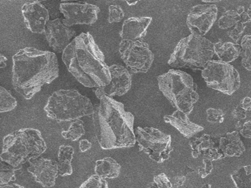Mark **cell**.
Instances as JSON below:
<instances>
[{"label":"cell","mask_w":251,"mask_h":188,"mask_svg":"<svg viewBox=\"0 0 251 188\" xmlns=\"http://www.w3.org/2000/svg\"><path fill=\"white\" fill-rule=\"evenodd\" d=\"M126 3H127V4H128L129 6H133V5H136V4H137L138 1H126Z\"/></svg>","instance_id":"cell-44"},{"label":"cell","mask_w":251,"mask_h":188,"mask_svg":"<svg viewBox=\"0 0 251 188\" xmlns=\"http://www.w3.org/2000/svg\"><path fill=\"white\" fill-rule=\"evenodd\" d=\"M67 127L62 131L61 135L65 139L71 140L72 141H78L85 134V128L83 120H76L70 123H65Z\"/></svg>","instance_id":"cell-26"},{"label":"cell","mask_w":251,"mask_h":188,"mask_svg":"<svg viewBox=\"0 0 251 188\" xmlns=\"http://www.w3.org/2000/svg\"><path fill=\"white\" fill-rule=\"evenodd\" d=\"M125 17L123 8L117 4H111L108 7V23H118L121 22Z\"/></svg>","instance_id":"cell-32"},{"label":"cell","mask_w":251,"mask_h":188,"mask_svg":"<svg viewBox=\"0 0 251 188\" xmlns=\"http://www.w3.org/2000/svg\"><path fill=\"white\" fill-rule=\"evenodd\" d=\"M242 23L247 24L248 22H251V4L248 7V10H245L240 16Z\"/></svg>","instance_id":"cell-38"},{"label":"cell","mask_w":251,"mask_h":188,"mask_svg":"<svg viewBox=\"0 0 251 188\" xmlns=\"http://www.w3.org/2000/svg\"><path fill=\"white\" fill-rule=\"evenodd\" d=\"M236 11L239 13V16H241V15L245 11V7H244V6H239V7L236 8Z\"/></svg>","instance_id":"cell-43"},{"label":"cell","mask_w":251,"mask_h":188,"mask_svg":"<svg viewBox=\"0 0 251 188\" xmlns=\"http://www.w3.org/2000/svg\"><path fill=\"white\" fill-rule=\"evenodd\" d=\"M240 45L242 66L251 71V35H245L241 41Z\"/></svg>","instance_id":"cell-29"},{"label":"cell","mask_w":251,"mask_h":188,"mask_svg":"<svg viewBox=\"0 0 251 188\" xmlns=\"http://www.w3.org/2000/svg\"><path fill=\"white\" fill-rule=\"evenodd\" d=\"M121 171V165L111 157H105L96 161L95 174L102 179H114L118 177Z\"/></svg>","instance_id":"cell-23"},{"label":"cell","mask_w":251,"mask_h":188,"mask_svg":"<svg viewBox=\"0 0 251 188\" xmlns=\"http://www.w3.org/2000/svg\"><path fill=\"white\" fill-rule=\"evenodd\" d=\"M157 79L158 88L173 107L189 116L199 99L198 85L192 76L183 70L170 69Z\"/></svg>","instance_id":"cell-5"},{"label":"cell","mask_w":251,"mask_h":188,"mask_svg":"<svg viewBox=\"0 0 251 188\" xmlns=\"http://www.w3.org/2000/svg\"><path fill=\"white\" fill-rule=\"evenodd\" d=\"M153 182L156 184L158 188H175L172 184L171 180L164 173L154 176Z\"/></svg>","instance_id":"cell-36"},{"label":"cell","mask_w":251,"mask_h":188,"mask_svg":"<svg viewBox=\"0 0 251 188\" xmlns=\"http://www.w3.org/2000/svg\"><path fill=\"white\" fill-rule=\"evenodd\" d=\"M27 170L31 173L36 182L44 188L53 187L59 176L58 162L44 157L32 161Z\"/></svg>","instance_id":"cell-17"},{"label":"cell","mask_w":251,"mask_h":188,"mask_svg":"<svg viewBox=\"0 0 251 188\" xmlns=\"http://www.w3.org/2000/svg\"><path fill=\"white\" fill-rule=\"evenodd\" d=\"M186 178L184 176H176L171 180L172 184L175 188H179V187L183 186L186 182Z\"/></svg>","instance_id":"cell-37"},{"label":"cell","mask_w":251,"mask_h":188,"mask_svg":"<svg viewBox=\"0 0 251 188\" xmlns=\"http://www.w3.org/2000/svg\"><path fill=\"white\" fill-rule=\"evenodd\" d=\"M23 19L26 27L33 33H45L47 24L50 22L49 10L39 1H30L22 7Z\"/></svg>","instance_id":"cell-15"},{"label":"cell","mask_w":251,"mask_h":188,"mask_svg":"<svg viewBox=\"0 0 251 188\" xmlns=\"http://www.w3.org/2000/svg\"><path fill=\"white\" fill-rule=\"evenodd\" d=\"M91 148H92V143L88 140H81L79 142V148H80V152H86V151H89Z\"/></svg>","instance_id":"cell-39"},{"label":"cell","mask_w":251,"mask_h":188,"mask_svg":"<svg viewBox=\"0 0 251 188\" xmlns=\"http://www.w3.org/2000/svg\"><path fill=\"white\" fill-rule=\"evenodd\" d=\"M239 106L242 107L243 110L246 111H251V98L249 96L245 97L242 98Z\"/></svg>","instance_id":"cell-40"},{"label":"cell","mask_w":251,"mask_h":188,"mask_svg":"<svg viewBox=\"0 0 251 188\" xmlns=\"http://www.w3.org/2000/svg\"><path fill=\"white\" fill-rule=\"evenodd\" d=\"M152 20V18L150 16L130 17L126 19L120 32L122 41H142L146 36Z\"/></svg>","instance_id":"cell-18"},{"label":"cell","mask_w":251,"mask_h":188,"mask_svg":"<svg viewBox=\"0 0 251 188\" xmlns=\"http://www.w3.org/2000/svg\"><path fill=\"white\" fill-rule=\"evenodd\" d=\"M77 188H108V185L105 179L94 174Z\"/></svg>","instance_id":"cell-31"},{"label":"cell","mask_w":251,"mask_h":188,"mask_svg":"<svg viewBox=\"0 0 251 188\" xmlns=\"http://www.w3.org/2000/svg\"><path fill=\"white\" fill-rule=\"evenodd\" d=\"M201 188H211V185H208V184H207V185H203V186Z\"/></svg>","instance_id":"cell-45"},{"label":"cell","mask_w":251,"mask_h":188,"mask_svg":"<svg viewBox=\"0 0 251 188\" xmlns=\"http://www.w3.org/2000/svg\"><path fill=\"white\" fill-rule=\"evenodd\" d=\"M214 44L204 37L191 34L179 41L168 60L176 69L202 70L214 57Z\"/></svg>","instance_id":"cell-7"},{"label":"cell","mask_w":251,"mask_h":188,"mask_svg":"<svg viewBox=\"0 0 251 188\" xmlns=\"http://www.w3.org/2000/svg\"><path fill=\"white\" fill-rule=\"evenodd\" d=\"M120 57L132 73H147L154 61V54L147 43L142 41H122Z\"/></svg>","instance_id":"cell-10"},{"label":"cell","mask_w":251,"mask_h":188,"mask_svg":"<svg viewBox=\"0 0 251 188\" xmlns=\"http://www.w3.org/2000/svg\"><path fill=\"white\" fill-rule=\"evenodd\" d=\"M111 82L106 86L98 88L108 96H122L127 94L132 85L131 73L127 68L120 65L109 66Z\"/></svg>","instance_id":"cell-16"},{"label":"cell","mask_w":251,"mask_h":188,"mask_svg":"<svg viewBox=\"0 0 251 188\" xmlns=\"http://www.w3.org/2000/svg\"><path fill=\"white\" fill-rule=\"evenodd\" d=\"M47 41L50 47L57 52H63L73 41L76 32L67 26L61 19L50 21L47 24L45 32Z\"/></svg>","instance_id":"cell-13"},{"label":"cell","mask_w":251,"mask_h":188,"mask_svg":"<svg viewBox=\"0 0 251 188\" xmlns=\"http://www.w3.org/2000/svg\"><path fill=\"white\" fill-rule=\"evenodd\" d=\"M213 168L214 166H213L212 161L208 159L202 158V164L198 168V174L202 179H205L211 173Z\"/></svg>","instance_id":"cell-35"},{"label":"cell","mask_w":251,"mask_h":188,"mask_svg":"<svg viewBox=\"0 0 251 188\" xmlns=\"http://www.w3.org/2000/svg\"><path fill=\"white\" fill-rule=\"evenodd\" d=\"M220 135V148L226 157H240L246 151L237 131Z\"/></svg>","instance_id":"cell-20"},{"label":"cell","mask_w":251,"mask_h":188,"mask_svg":"<svg viewBox=\"0 0 251 188\" xmlns=\"http://www.w3.org/2000/svg\"><path fill=\"white\" fill-rule=\"evenodd\" d=\"M62 60L71 74L83 86L100 88L111 82L109 66L92 35L76 36L62 53Z\"/></svg>","instance_id":"cell-3"},{"label":"cell","mask_w":251,"mask_h":188,"mask_svg":"<svg viewBox=\"0 0 251 188\" xmlns=\"http://www.w3.org/2000/svg\"><path fill=\"white\" fill-rule=\"evenodd\" d=\"M231 116L236 131L244 138L251 140V111H246L238 105Z\"/></svg>","instance_id":"cell-21"},{"label":"cell","mask_w":251,"mask_h":188,"mask_svg":"<svg viewBox=\"0 0 251 188\" xmlns=\"http://www.w3.org/2000/svg\"><path fill=\"white\" fill-rule=\"evenodd\" d=\"M0 169V185H9L10 182L16 180L17 169L2 161Z\"/></svg>","instance_id":"cell-30"},{"label":"cell","mask_w":251,"mask_h":188,"mask_svg":"<svg viewBox=\"0 0 251 188\" xmlns=\"http://www.w3.org/2000/svg\"><path fill=\"white\" fill-rule=\"evenodd\" d=\"M60 11L64 15V23L71 27L73 25H92L98 21L100 9L89 3L62 1Z\"/></svg>","instance_id":"cell-11"},{"label":"cell","mask_w":251,"mask_h":188,"mask_svg":"<svg viewBox=\"0 0 251 188\" xmlns=\"http://www.w3.org/2000/svg\"><path fill=\"white\" fill-rule=\"evenodd\" d=\"M193 158L200 157L211 161L221 160L226 157L220 148V135L203 134L201 136L193 137L189 141Z\"/></svg>","instance_id":"cell-14"},{"label":"cell","mask_w":251,"mask_h":188,"mask_svg":"<svg viewBox=\"0 0 251 188\" xmlns=\"http://www.w3.org/2000/svg\"><path fill=\"white\" fill-rule=\"evenodd\" d=\"M59 75L55 53L25 47L13 56L12 85L25 99H31Z\"/></svg>","instance_id":"cell-2"},{"label":"cell","mask_w":251,"mask_h":188,"mask_svg":"<svg viewBox=\"0 0 251 188\" xmlns=\"http://www.w3.org/2000/svg\"><path fill=\"white\" fill-rule=\"evenodd\" d=\"M207 121L211 123H222L224 121V112L220 109L209 108L206 110Z\"/></svg>","instance_id":"cell-33"},{"label":"cell","mask_w":251,"mask_h":188,"mask_svg":"<svg viewBox=\"0 0 251 188\" xmlns=\"http://www.w3.org/2000/svg\"><path fill=\"white\" fill-rule=\"evenodd\" d=\"M218 8L215 4H200L194 6L186 19V24L192 35L204 37L217 21Z\"/></svg>","instance_id":"cell-12"},{"label":"cell","mask_w":251,"mask_h":188,"mask_svg":"<svg viewBox=\"0 0 251 188\" xmlns=\"http://www.w3.org/2000/svg\"><path fill=\"white\" fill-rule=\"evenodd\" d=\"M0 188H25L21 185H17V184H9V185H0Z\"/></svg>","instance_id":"cell-42"},{"label":"cell","mask_w":251,"mask_h":188,"mask_svg":"<svg viewBox=\"0 0 251 188\" xmlns=\"http://www.w3.org/2000/svg\"><path fill=\"white\" fill-rule=\"evenodd\" d=\"M214 53L220 61L230 63L236 60L242 54V47L232 42H219L214 44Z\"/></svg>","instance_id":"cell-22"},{"label":"cell","mask_w":251,"mask_h":188,"mask_svg":"<svg viewBox=\"0 0 251 188\" xmlns=\"http://www.w3.org/2000/svg\"><path fill=\"white\" fill-rule=\"evenodd\" d=\"M240 21V16L236 10H227L220 16L218 21V26L220 29H223V30L232 29Z\"/></svg>","instance_id":"cell-27"},{"label":"cell","mask_w":251,"mask_h":188,"mask_svg":"<svg viewBox=\"0 0 251 188\" xmlns=\"http://www.w3.org/2000/svg\"><path fill=\"white\" fill-rule=\"evenodd\" d=\"M164 121L174 126L180 134L187 138H192L195 135L203 130V126L192 123L187 115L180 110H176L172 115L164 117Z\"/></svg>","instance_id":"cell-19"},{"label":"cell","mask_w":251,"mask_h":188,"mask_svg":"<svg viewBox=\"0 0 251 188\" xmlns=\"http://www.w3.org/2000/svg\"><path fill=\"white\" fill-rule=\"evenodd\" d=\"M95 93L100 103L94 107L92 121L101 148L110 150L134 146L133 115L126 110L123 103L102 94L98 88Z\"/></svg>","instance_id":"cell-1"},{"label":"cell","mask_w":251,"mask_h":188,"mask_svg":"<svg viewBox=\"0 0 251 188\" xmlns=\"http://www.w3.org/2000/svg\"><path fill=\"white\" fill-rule=\"evenodd\" d=\"M236 188H251V165L243 166L230 175Z\"/></svg>","instance_id":"cell-25"},{"label":"cell","mask_w":251,"mask_h":188,"mask_svg":"<svg viewBox=\"0 0 251 188\" xmlns=\"http://www.w3.org/2000/svg\"><path fill=\"white\" fill-rule=\"evenodd\" d=\"M47 144L40 131L25 128L14 131L3 138L0 158L17 170L32 160L39 158L47 150Z\"/></svg>","instance_id":"cell-4"},{"label":"cell","mask_w":251,"mask_h":188,"mask_svg":"<svg viewBox=\"0 0 251 188\" xmlns=\"http://www.w3.org/2000/svg\"><path fill=\"white\" fill-rule=\"evenodd\" d=\"M7 60H8V58L5 56H4L3 54L0 55V68L2 69V68L6 67Z\"/></svg>","instance_id":"cell-41"},{"label":"cell","mask_w":251,"mask_h":188,"mask_svg":"<svg viewBox=\"0 0 251 188\" xmlns=\"http://www.w3.org/2000/svg\"><path fill=\"white\" fill-rule=\"evenodd\" d=\"M247 24L242 23L239 22V23L236 24L232 29H230L228 32V36L231 38L232 40L237 43L238 41L242 38V35L245 32V29H246Z\"/></svg>","instance_id":"cell-34"},{"label":"cell","mask_w":251,"mask_h":188,"mask_svg":"<svg viewBox=\"0 0 251 188\" xmlns=\"http://www.w3.org/2000/svg\"><path fill=\"white\" fill-rule=\"evenodd\" d=\"M202 76L207 86L226 95L234 94L240 88L239 72L230 63L211 60L202 70Z\"/></svg>","instance_id":"cell-8"},{"label":"cell","mask_w":251,"mask_h":188,"mask_svg":"<svg viewBox=\"0 0 251 188\" xmlns=\"http://www.w3.org/2000/svg\"><path fill=\"white\" fill-rule=\"evenodd\" d=\"M139 151L158 163H163L170 158L173 151L172 138L159 129L153 127H137L135 131Z\"/></svg>","instance_id":"cell-9"},{"label":"cell","mask_w":251,"mask_h":188,"mask_svg":"<svg viewBox=\"0 0 251 188\" xmlns=\"http://www.w3.org/2000/svg\"><path fill=\"white\" fill-rule=\"evenodd\" d=\"M74 148L69 145H62L58 150V172L59 176H70L73 173V169L72 166Z\"/></svg>","instance_id":"cell-24"},{"label":"cell","mask_w":251,"mask_h":188,"mask_svg":"<svg viewBox=\"0 0 251 188\" xmlns=\"http://www.w3.org/2000/svg\"><path fill=\"white\" fill-rule=\"evenodd\" d=\"M94 107L91 100L77 90L61 89L49 97L44 110L49 118L65 124L92 116Z\"/></svg>","instance_id":"cell-6"},{"label":"cell","mask_w":251,"mask_h":188,"mask_svg":"<svg viewBox=\"0 0 251 188\" xmlns=\"http://www.w3.org/2000/svg\"><path fill=\"white\" fill-rule=\"evenodd\" d=\"M17 106V99L11 95V93L3 87H0V112L6 113L12 111Z\"/></svg>","instance_id":"cell-28"}]
</instances>
